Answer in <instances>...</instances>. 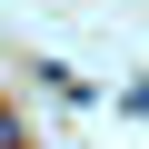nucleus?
I'll use <instances>...</instances> for the list:
<instances>
[{
  "mask_svg": "<svg viewBox=\"0 0 149 149\" xmlns=\"http://www.w3.org/2000/svg\"><path fill=\"white\" fill-rule=\"evenodd\" d=\"M0 149H30V119L20 109H0Z\"/></svg>",
  "mask_w": 149,
  "mask_h": 149,
  "instance_id": "nucleus-1",
  "label": "nucleus"
}]
</instances>
